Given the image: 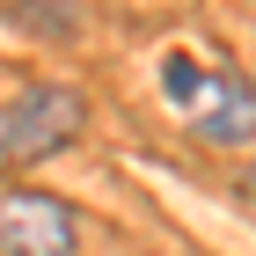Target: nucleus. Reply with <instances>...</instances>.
<instances>
[{
    "label": "nucleus",
    "mask_w": 256,
    "mask_h": 256,
    "mask_svg": "<svg viewBox=\"0 0 256 256\" xmlns=\"http://www.w3.org/2000/svg\"><path fill=\"white\" fill-rule=\"evenodd\" d=\"M80 124H88V110H80L74 88H30V96L15 102V118H8V154L44 161V154H59Z\"/></svg>",
    "instance_id": "2"
},
{
    "label": "nucleus",
    "mask_w": 256,
    "mask_h": 256,
    "mask_svg": "<svg viewBox=\"0 0 256 256\" xmlns=\"http://www.w3.org/2000/svg\"><path fill=\"white\" fill-rule=\"evenodd\" d=\"M242 198H249V212H256V168H249V176H242Z\"/></svg>",
    "instance_id": "5"
},
{
    "label": "nucleus",
    "mask_w": 256,
    "mask_h": 256,
    "mask_svg": "<svg viewBox=\"0 0 256 256\" xmlns=\"http://www.w3.org/2000/svg\"><path fill=\"white\" fill-rule=\"evenodd\" d=\"M0 249L8 256H74L80 249V227L59 198L44 190H15L0 198Z\"/></svg>",
    "instance_id": "1"
},
{
    "label": "nucleus",
    "mask_w": 256,
    "mask_h": 256,
    "mask_svg": "<svg viewBox=\"0 0 256 256\" xmlns=\"http://www.w3.org/2000/svg\"><path fill=\"white\" fill-rule=\"evenodd\" d=\"M161 88H168L176 102H190V88H198V59H183V52H176V59H161Z\"/></svg>",
    "instance_id": "4"
},
{
    "label": "nucleus",
    "mask_w": 256,
    "mask_h": 256,
    "mask_svg": "<svg viewBox=\"0 0 256 256\" xmlns=\"http://www.w3.org/2000/svg\"><path fill=\"white\" fill-rule=\"evenodd\" d=\"M190 118H198V139L212 146H242L256 132V88L242 74H205L190 88Z\"/></svg>",
    "instance_id": "3"
}]
</instances>
